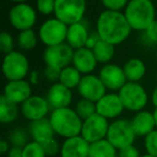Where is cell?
Wrapping results in <instances>:
<instances>
[{"mask_svg":"<svg viewBox=\"0 0 157 157\" xmlns=\"http://www.w3.org/2000/svg\"><path fill=\"white\" fill-rule=\"evenodd\" d=\"M131 30L132 29L122 11L105 10L97 18V35L101 40L113 45H118L126 41L130 36Z\"/></svg>","mask_w":157,"mask_h":157,"instance_id":"obj_1","label":"cell"},{"mask_svg":"<svg viewBox=\"0 0 157 157\" xmlns=\"http://www.w3.org/2000/svg\"><path fill=\"white\" fill-rule=\"evenodd\" d=\"M48 118L55 135L63 139L81 135L83 120L72 108L67 107L52 110Z\"/></svg>","mask_w":157,"mask_h":157,"instance_id":"obj_2","label":"cell"},{"mask_svg":"<svg viewBox=\"0 0 157 157\" xmlns=\"http://www.w3.org/2000/svg\"><path fill=\"white\" fill-rule=\"evenodd\" d=\"M124 15L132 30L144 33L156 20L155 6L152 0H129Z\"/></svg>","mask_w":157,"mask_h":157,"instance_id":"obj_3","label":"cell"},{"mask_svg":"<svg viewBox=\"0 0 157 157\" xmlns=\"http://www.w3.org/2000/svg\"><path fill=\"white\" fill-rule=\"evenodd\" d=\"M117 94L125 110L136 113L144 110L148 102L147 93L139 82H127Z\"/></svg>","mask_w":157,"mask_h":157,"instance_id":"obj_4","label":"cell"},{"mask_svg":"<svg viewBox=\"0 0 157 157\" xmlns=\"http://www.w3.org/2000/svg\"><path fill=\"white\" fill-rule=\"evenodd\" d=\"M86 13V0H55L54 16L68 26L82 22Z\"/></svg>","mask_w":157,"mask_h":157,"instance_id":"obj_5","label":"cell"},{"mask_svg":"<svg viewBox=\"0 0 157 157\" xmlns=\"http://www.w3.org/2000/svg\"><path fill=\"white\" fill-rule=\"evenodd\" d=\"M67 30L68 25L54 16L42 23L38 30V36L40 42L48 48L65 43L67 39Z\"/></svg>","mask_w":157,"mask_h":157,"instance_id":"obj_6","label":"cell"},{"mask_svg":"<svg viewBox=\"0 0 157 157\" xmlns=\"http://www.w3.org/2000/svg\"><path fill=\"white\" fill-rule=\"evenodd\" d=\"M2 73L8 81L26 78L29 73V60L27 56L15 50L6 54L2 60Z\"/></svg>","mask_w":157,"mask_h":157,"instance_id":"obj_7","label":"cell"},{"mask_svg":"<svg viewBox=\"0 0 157 157\" xmlns=\"http://www.w3.org/2000/svg\"><path fill=\"white\" fill-rule=\"evenodd\" d=\"M137 138L131 126L130 121L125 118H117L110 123L107 139L117 150L132 145Z\"/></svg>","mask_w":157,"mask_h":157,"instance_id":"obj_8","label":"cell"},{"mask_svg":"<svg viewBox=\"0 0 157 157\" xmlns=\"http://www.w3.org/2000/svg\"><path fill=\"white\" fill-rule=\"evenodd\" d=\"M38 20V12L27 2L15 3L9 11V22L18 31L33 29Z\"/></svg>","mask_w":157,"mask_h":157,"instance_id":"obj_9","label":"cell"},{"mask_svg":"<svg viewBox=\"0 0 157 157\" xmlns=\"http://www.w3.org/2000/svg\"><path fill=\"white\" fill-rule=\"evenodd\" d=\"M73 53V48L65 42L46 48L43 53V60L46 67L54 68L60 71L72 63Z\"/></svg>","mask_w":157,"mask_h":157,"instance_id":"obj_10","label":"cell"},{"mask_svg":"<svg viewBox=\"0 0 157 157\" xmlns=\"http://www.w3.org/2000/svg\"><path fill=\"white\" fill-rule=\"evenodd\" d=\"M110 123L109 120L96 113L83 121L81 136L90 143L107 138Z\"/></svg>","mask_w":157,"mask_h":157,"instance_id":"obj_11","label":"cell"},{"mask_svg":"<svg viewBox=\"0 0 157 157\" xmlns=\"http://www.w3.org/2000/svg\"><path fill=\"white\" fill-rule=\"evenodd\" d=\"M50 111L51 107L48 99L40 95H31L21 105V113L29 122L48 117Z\"/></svg>","mask_w":157,"mask_h":157,"instance_id":"obj_12","label":"cell"},{"mask_svg":"<svg viewBox=\"0 0 157 157\" xmlns=\"http://www.w3.org/2000/svg\"><path fill=\"white\" fill-rule=\"evenodd\" d=\"M107 87L99 75L93 73L83 75L78 86V92L81 98L88 99L94 102H97L99 99L102 98L107 94Z\"/></svg>","mask_w":157,"mask_h":157,"instance_id":"obj_13","label":"cell"},{"mask_svg":"<svg viewBox=\"0 0 157 157\" xmlns=\"http://www.w3.org/2000/svg\"><path fill=\"white\" fill-rule=\"evenodd\" d=\"M98 75L107 90L111 92H118L128 82L123 67L116 63H109L103 65L99 70Z\"/></svg>","mask_w":157,"mask_h":157,"instance_id":"obj_14","label":"cell"},{"mask_svg":"<svg viewBox=\"0 0 157 157\" xmlns=\"http://www.w3.org/2000/svg\"><path fill=\"white\" fill-rule=\"evenodd\" d=\"M97 113L107 120H117L125 108L121 100L120 96L116 93H107L102 98H100L96 102Z\"/></svg>","mask_w":157,"mask_h":157,"instance_id":"obj_15","label":"cell"},{"mask_svg":"<svg viewBox=\"0 0 157 157\" xmlns=\"http://www.w3.org/2000/svg\"><path fill=\"white\" fill-rule=\"evenodd\" d=\"M3 96L10 101L22 105L33 95L31 83L26 80H15V81H8L3 88Z\"/></svg>","mask_w":157,"mask_h":157,"instance_id":"obj_16","label":"cell"},{"mask_svg":"<svg viewBox=\"0 0 157 157\" xmlns=\"http://www.w3.org/2000/svg\"><path fill=\"white\" fill-rule=\"evenodd\" d=\"M71 90H72L66 87L60 82L53 83L48 88L45 97L51 109L55 110L69 107L72 102V97H73Z\"/></svg>","mask_w":157,"mask_h":157,"instance_id":"obj_17","label":"cell"},{"mask_svg":"<svg viewBox=\"0 0 157 157\" xmlns=\"http://www.w3.org/2000/svg\"><path fill=\"white\" fill-rule=\"evenodd\" d=\"M90 143L81 135L65 139L61 143L60 157H88Z\"/></svg>","mask_w":157,"mask_h":157,"instance_id":"obj_18","label":"cell"},{"mask_svg":"<svg viewBox=\"0 0 157 157\" xmlns=\"http://www.w3.org/2000/svg\"><path fill=\"white\" fill-rule=\"evenodd\" d=\"M98 63H99L97 61L93 50L86 48V46L74 50L71 65L75 67L83 75L93 73Z\"/></svg>","mask_w":157,"mask_h":157,"instance_id":"obj_19","label":"cell"},{"mask_svg":"<svg viewBox=\"0 0 157 157\" xmlns=\"http://www.w3.org/2000/svg\"><path fill=\"white\" fill-rule=\"evenodd\" d=\"M132 129L137 137H145L156 129L154 113L146 110L139 111L133 115L130 121Z\"/></svg>","mask_w":157,"mask_h":157,"instance_id":"obj_20","label":"cell"},{"mask_svg":"<svg viewBox=\"0 0 157 157\" xmlns=\"http://www.w3.org/2000/svg\"><path fill=\"white\" fill-rule=\"evenodd\" d=\"M90 36V33L88 31L87 27L82 21V22L74 23V24L68 26L66 42L73 50H78V48H85Z\"/></svg>","mask_w":157,"mask_h":157,"instance_id":"obj_21","label":"cell"},{"mask_svg":"<svg viewBox=\"0 0 157 157\" xmlns=\"http://www.w3.org/2000/svg\"><path fill=\"white\" fill-rule=\"evenodd\" d=\"M28 132L30 139L39 142V143H43V142L54 138L55 136L54 129H53L48 117L30 122L28 127Z\"/></svg>","mask_w":157,"mask_h":157,"instance_id":"obj_22","label":"cell"},{"mask_svg":"<svg viewBox=\"0 0 157 157\" xmlns=\"http://www.w3.org/2000/svg\"><path fill=\"white\" fill-rule=\"evenodd\" d=\"M123 69L128 82H140L146 73V66L140 58L128 59Z\"/></svg>","mask_w":157,"mask_h":157,"instance_id":"obj_23","label":"cell"},{"mask_svg":"<svg viewBox=\"0 0 157 157\" xmlns=\"http://www.w3.org/2000/svg\"><path fill=\"white\" fill-rule=\"evenodd\" d=\"M118 150L105 138L90 143L88 157H117Z\"/></svg>","mask_w":157,"mask_h":157,"instance_id":"obj_24","label":"cell"},{"mask_svg":"<svg viewBox=\"0 0 157 157\" xmlns=\"http://www.w3.org/2000/svg\"><path fill=\"white\" fill-rule=\"evenodd\" d=\"M20 112L21 108H18V105L10 101L3 95L0 97V122L2 124H11L15 122Z\"/></svg>","mask_w":157,"mask_h":157,"instance_id":"obj_25","label":"cell"},{"mask_svg":"<svg viewBox=\"0 0 157 157\" xmlns=\"http://www.w3.org/2000/svg\"><path fill=\"white\" fill-rule=\"evenodd\" d=\"M82 78H83V74L78 71L75 67L70 65L68 67L63 68V70H60V75H59L58 82H60L66 87L73 90V88H78Z\"/></svg>","mask_w":157,"mask_h":157,"instance_id":"obj_26","label":"cell"},{"mask_svg":"<svg viewBox=\"0 0 157 157\" xmlns=\"http://www.w3.org/2000/svg\"><path fill=\"white\" fill-rule=\"evenodd\" d=\"M93 52H94L97 61L99 63L105 65L113 59L114 55H115V45L99 39L96 45L93 48Z\"/></svg>","mask_w":157,"mask_h":157,"instance_id":"obj_27","label":"cell"},{"mask_svg":"<svg viewBox=\"0 0 157 157\" xmlns=\"http://www.w3.org/2000/svg\"><path fill=\"white\" fill-rule=\"evenodd\" d=\"M17 45L23 51H30L37 46L39 40L38 33H36L33 29H27L22 30L17 35Z\"/></svg>","mask_w":157,"mask_h":157,"instance_id":"obj_28","label":"cell"},{"mask_svg":"<svg viewBox=\"0 0 157 157\" xmlns=\"http://www.w3.org/2000/svg\"><path fill=\"white\" fill-rule=\"evenodd\" d=\"M74 110H75L76 113L78 114V116L84 121L97 113L96 102H94V101H92V100H88V99L81 98L76 102L75 107H74Z\"/></svg>","mask_w":157,"mask_h":157,"instance_id":"obj_29","label":"cell"},{"mask_svg":"<svg viewBox=\"0 0 157 157\" xmlns=\"http://www.w3.org/2000/svg\"><path fill=\"white\" fill-rule=\"evenodd\" d=\"M29 132H27L24 128H15L10 132L9 135V142L12 146H18V147H24L29 142Z\"/></svg>","mask_w":157,"mask_h":157,"instance_id":"obj_30","label":"cell"},{"mask_svg":"<svg viewBox=\"0 0 157 157\" xmlns=\"http://www.w3.org/2000/svg\"><path fill=\"white\" fill-rule=\"evenodd\" d=\"M23 157H48L44 152L42 143L37 141H29L23 147Z\"/></svg>","mask_w":157,"mask_h":157,"instance_id":"obj_31","label":"cell"},{"mask_svg":"<svg viewBox=\"0 0 157 157\" xmlns=\"http://www.w3.org/2000/svg\"><path fill=\"white\" fill-rule=\"evenodd\" d=\"M143 144L146 154L157 157V129L144 137Z\"/></svg>","mask_w":157,"mask_h":157,"instance_id":"obj_32","label":"cell"},{"mask_svg":"<svg viewBox=\"0 0 157 157\" xmlns=\"http://www.w3.org/2000/svg\"><path fill=\"white\" fill-rule=\"evenodd\" d=\"M14 46H15V42L12 37V35L8 31H3L0 35V50L3 54H9V53L13 52Z\"/></svg>","mask_w":157,"mask_h":157,"instance_id":"obj_33","label":"cell"},{"mask_svg":"<svg viewBox=\"0 0 157 157\" xmlns=\"http://www.w3.org/2000/svg\"><path fill=\"white\" fill-rule=\"evenodd\" d=\"M36 10L41 15H52L55 11V0H37Z\"/></svg>","mask_w":157,"mask_h":157,"instance_id":"obj_34","label":"cell"},{"mask_svg":"<svg viewBox=\"0 0 157 157\" xmlns=\"http://www.w3.org/2000/svg\"><path fill=\"white\" fill-rule=\"evenodd\" d=\"M42 145H43L44 152H45L48 157H55L58 154H60L61 144H59L58 140L55 139V138H52V139L43 142Z\"/></svg>","mask_w":157,"mask_h":157,"instance_id":"obj_35","label":"cell"},{"mask_svg":"<svg viewBox=\"0 0 157 157\" xmlns=\"http://www.w3.org/2000/svg\"><path fill=\"white\" fill-rule=\"evenodd\" d=\"M100 1L105 10H111V11H122L129 2V0H100Z\"/></svg>","mask_w":157,"mask_h":157,"instance_id":"obj_36","label":"cell"},{"mask_svg":"<svg viewBox=\"0 0 157 157\" xmlns=\"http://www.w3.org/2000/svg\"><path fill=\"white\" fill-rule=\"evenodd\" d=\"M144 37L150 43L157 44V20H155L144 31Z\"/></svg>","mask_w":157,"mask_h":157,"instance_id":"obj_37","label":"cell"},{"mask_svg":"<svg viewBox=\"0 0 157 157\" xmlns=\"http://www.w3.org/2000/svg\"><path fill=\"white\" fill-rule=\"evenodd\" d=\"M140 152L135 145H129L124 148L118 150L117 157H140Z\"/></svg>","mask_w":157,"mask_h":157,"instance_id":"obj_38","label":"cell"},{"mask_svg":"<svg viewBox=\"0 0 157 157\" xmlns=\"http://www.w3.org/2000/svg\"><path fill=\"white\" fill-rule=\"evenodd\" d=\"M59 75H60V71L57 69L51 67H45L44 70V76H45L46 80L53 82V83H56L59 81Z\"/></svg>","mask_w":157,"mask_h":157,"instance_id":"obj_39","label":"cell"},{"mask_svg":"<svg viewBox=\"0 0 157 157\" xmlns=\"http://www.w3.org/2000/svg\"><path fill=\"white\" fill-rule=\"evenodd\" d=\"M7 157H23V147L11 146L9 152L7 153Z\"/></svg>","mask_w":157,"mask_h":157,"instance_id":"obj_40","label":"cell"},{"mask_svg":"<svg viewBox=\"0 0 157 157\" xmlns=\"http://www.w3.org/2000/svg\"><path fill=\"white\" fill-rule=\"evenodd\" d=\"M99 39H100V38H99V36L97 35V33H90V38H88V40H87V43H86V48L93 50V48L96 45V43L99 41Z\"/></svg>","mask_w":157,"mask_h":157,"instance_id":"obj_41","label":"cell"},{"mask_svg":"<svg viewBox=\"0 0 157 157\" xmlns=\"http://www.w3.org/2000/svg\"><path fill=\"white\" fill-rule=\"evenodd\" d=\"M11 143L9 142V140H1V142H0V152H1V154L3 155H7V153L9 152V150L11 148Z\"/></svg>","mask_w":157,"mask_h":157,"instance_id":"obj_42","label":"cell"},{"mask_svg":"<svg viewBox=\"0 0 157 157\" xmlns=\"http://www.w3.org/2000/svg\"><path fill=\"white\" fill-rule=\"evenodd\" d=\"M150 98H151V102H152V105H154L155 109H157V86L153 90Z\"/></svg>","mask_w":157,"mask_h":157,"instance_id":"obj_43","label":"cell"},{"mask_svg":"<svg viewBox=\"0 0 157 157\" xmlns=\"http://www.w3.org/2000/svg\"><path fill=\"white\" fill-rule=\"evenodd\" d=\"M38 81H39V73L38 71H35L30 74V83L31 84H38Z\"/></svg>","mask_w":157,"mask_h":157,"instance_id":"obj_44","label":"cell"},{"mask_svg":"<svg viewBox=\"0 0 157 157\" xmlns=\"http://www.w3.org/2000/svg\"><path fill=\"white\" fill-rule=\"evenodd\" d=\"M9 1H11L13 3H21V2H26L27 0H9Z\"/></svg>","mask_w":157,"mask_h":157,"instance_id":"obj_45","label":"cell"},{"mask_svg":"<svg viewBox=\"0 0 157 157\" xmlns=\"http://www.w3.org/2000/svg\"><path fill=\"white\" fill-rule=\"evenodd\" d=\"M154 117H155V123H156V129H157V109H155L154 110Z\"/></svg>","mask_w":157,"mask_h":157,"instance_id":"obj_46","label":"cell"},{"mask_svg":"<svg viewBox=\"0 0 157 157\" xmlns=\"http://www.w3.org/2000/svg\"><path fill=\"white\" fill-rule=\"evenodd\" d=\"M140 157H155V156H152V155L146 154V153H145V154H144V155H141V156H140Z\"/></svg>","mask_w":157,"mask_h":157,"instance_id":"obj_47","label":"cell"},{"mask_svg":"<svg viewBox=\"0 0 157 157\" xmlns=\"http://www.w3.org/2000/svg\"><path fill=\"white\" fill-rule=\"evenodd\" d=\"M155 57H156V61H157V48H156V53H155Z\"/></svg>","mask_w":157,"mask_h":157,"instance_id":"obj_48","label":"cell"}]
</instances>
